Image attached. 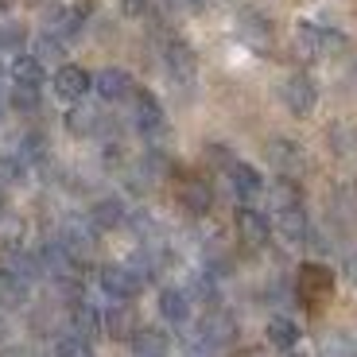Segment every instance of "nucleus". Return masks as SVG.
<instances>
[{"instance_id": "obj_1", "label": "nucleus", "mask_w": 357, "mask_h": 357, "mask_svg": "<svg viewBox=\"0 0 357 357\" xmlns=\"http://www.w3.org/2000/svg\"><path fill=\"white\" fill-rule=\"evenodd\" d=\"M295 47L303 59H334V54L346 51V36L338 27H326V24H299L295 27Z\"/></svg>"}, {"instance_id": "obj_2", "label": "nucleus", "mask_w": 357, "mask_h": 357, "mask_svg": "<svg viewBox=\"0 0 357 357\" xmlns=\"http://www.w3.org/2000/svg\"><path fill=\"white\" fill-rule=\"evenodd\" d=\"M295 295H299V303H303L307 311L326 307L331 303V295H334V272L326 264H319V260L303 264L299 268V276H295Z\"/></svg>"}, {"instance_id": "obj_3", "label": "nucleus", "mask_w": 357, "mask_h": 357, "mask_svg": "<svg viewBox=\"0 0 357 357\" xmlns=\"http://www.w3.org/2000/svg\"><path fill=\"white\" fill-rule=\"evenodd\" d=\"M132 125H136V132L148 140V148H152V144H163V136H167V113H163V105H160L155 93L136 89V98H132Z\"/></svg>"}, {"instance_id": "obj_4", "label": "nucleus", "mask_w": 357, "mask_h": 357, "mask_svg": "<svg viewBox=\"0 0 357 357\" xmlns=\"http://www.w3.org/2000/svg\"><path fill=\"white\" fill-rule=\"evenodd\" d=\"M98 284H101V291H105L113 303H132L136 295L144 291L148 280H144L132 264H105L98 272Z\"/></svg>"}, {"instance_id": "obj_5", "label": "nucleus", "mask_w": 357, "mask_h": 357, "mask_svg": "<svg viewBox=\"0 0 357 357\" xmlns=\"http://www.w3.org/2000/svg\"><path fill=\"white\" fill-rule=\"evenodd\" d=\"M163 70H167L171 86H178V89L195 86V78H198V54L190 51L187 39L175 36V39H167V43H163Z\"/></svg>"}, {"instance_id": "obj_6", "label": "nucleus", "mask_w": 357, "mask_h": 357, "mask_svg": "<svg viewBox=\"0 0 357 357\" xmlns=\"http://www.w3.org/2000/svg\"><path fill=\"white\" fill-rule=\"evenodd\" d=\"M280 101L291 116H311L314 105H319V86H314L307 74H287L280 82Z\"/></svg>"}, {"instance_id": "obj_7", "label": "nucleus", "mask_w": 357, "mask_h": 357, "mask_svg": "<svg viewBox=\"0 0 357 357\" xmlns=\"http://www.w3.org/2000/svg\"><path fill=\"white\" fill-rule=\"evenodd\" d=\"M93 93L109 105H125V101L136 98V82L125 66H105V70L93 74Z\"/></svg>"}, {"instance_id": "obj_8", "label": "nucleus", "mask_w": 357, "mask_h": 357, "mask_svg": "<svg viewBox=\"0 0 357 357\" xmlns=\"http://www.w3.org/2000/svg\"><path fill=\"white\" fill-rule=\"evenodd\" d=\"M98 233H101V229L89 222V214H86V218L70 214V218H63V225H59V241H63L78 260H86L89 252L98 249Z\"/></svg>"}, {"instance_id": "obj_9", "label": "nucleus", "mask_w": 357, "mask_h": 357, "mask_svg": "<svg viewBox=\"0 0 357 357\" xmlns=\"http://www.w3.org/2000/svg\"><path fill=\"white\" fill-rule=\"evenodd\" d=\"M51 89H54V98L59 101L78 105V101H86L89 89H93V74L82 70V66H74V63H63L59 70H54V78H51Z\"/></svg>"}, {"instance_id": "obj_10", "label": "nucleus", "mask_w": 357, "mask_h": 357, "mask_svg": "<svg viewBox=\"0 0 357 357\" xmlns=\"http://www.w3.org/2000/svg\"><path fill=\"white\" fill-rule=\"evenodd\" d=\"M264 160H268V167H276L280 175H287V178H295L307 167V152L295 140H287V136H272V140L264 144Z\"/></svg>"}, {"instance_id": "obj_11", "label": "nucleus", "mask_w": 357, "mask_h": 357, "mask_svg": "<svg viewBox=\"0 0 357 357\" xmlns=\"http://www.w3.org/2000/svg\"><path fill=\"white\" fill-rule=\"evenodd\" d=\"M233 229H237L241 245H249V249H264L268 237L276 233V225L268 222V214H260L257 206H241L237 218H233Z\"/></svg>"}, {"instance_id": "obj_12", "label": "nucleus", "mask_w": 357, "mask_h": 357, "mask_svg": "<svg viewBox=\"0 0 357 357\" xmlns=\"http://www.w3.org/2000/svg\"><path fill=\"white\" fill-rule=\"evenodd\" d=\"M237 39H241L249 51H268L272 47V20L257 8H241L237 12Z\"/></svg>"}, {"instance_id": "obj_13", "label": "nucleus", "mask_w": 357, "mask_h": 357, "mask_svg": "<svg viewBox=\"0 0 357 357\" xmlns=\"http://www.w3.org/2000/svg\"><path fill=\"white\" fill-rule=\"evenodd\" d=\"M198 338H206L218 349L233 346V342H237V319H233L229 311H222V307H206L202 322H198Z\"/></svg>"}, {"instance_id": "obj_14", "label": "nucleus", "mask_w": 357, "mask_h": 357, "mask_svg": "<svg viewBox=\"0 0 357 357\" xmlns=\"http://www.w3.org/2000/svg\"><path fill=\"white\" fill-rule=\"evenodd\" d=\"M225 178H229V190L241 198L245 206L257 202V198L264 195V175H260L252 163H245V160H233L229 167H225Z\"/></svg>"}, {"instance_id": "obj_15", "label": "nucleus", "mask_w": 357, "mask_h": 357, "mask_svg": "<svg viewBox=\"0 0 357 357\" xmlns=\"http://www.w3.org/2000/svg\"><path fill=\"white\" fill-rule=\"evenodd\" d=\"M178 206L195 218H206L210 214V206H214V190L206 183L202 175H183L178 178Z\"/></svg>"}, {"instance_id": "obj_16", "label": "nucleus", "mask_w": 357, "mask_h": 357, "mask_svg": "<svg viewBox=\"0 0 357 357\" xmlns=\"http://www.w3.org/2000/svg\"><path fill=\"white\" fill-rule=\"evenodd\" d=\"M155 307H160L163 322H171V326H187L190 311H195V299L187 295V287H163L160 299H155Z\"/></svg>"}, {"instance_id": "obj_17", "label": "nucleus", "mask_w": 357, "mask_h": 357, "mask_svg": "<svg viewBox=\"0 0 357 357\" xmlns=\"http://www.w3.org/2000/svg\"><path fill=\"white\" fill-rule=\"evenodd\" d=\"M89 222L98 225L101 233H105V229H121V225L128 222V206H125V198H116V195L98 198V202L89 206Z\"/></svg>"}, {"instance_id": "obj_18", "label": "nucleus", "mask_w": 357, "mask_h": 357, "mask_svg": "<svg viewBox=\"0 0 357 357\" xmlns=\"http://www.w3.org/2000/svg\"><path fill=\"white\" fill-rule=\"evenodd\" d=\"M66 128H70V136H101L105 132V116H101V109L78 101V105H70V113H66Z\"/></svg>"}, {"instance_id": "obj_19", "label": "nucleus", "mask_w": 357, "mask_h": 357, "mask_svg": "<svg viewBox=\"0 0 357 357\" xmlns=\"http://www.w3.org/2000/svg\"><path fill=\"white\" fill-rule=\"evenodd\" d=\"M276 233L284 237L287 245H307V237H311V218H307L303 206L276 214Z\"/></svg>"}, {"instance_id": "obj_20", "label": "nucleus", "mask_w": 357, "mask_h": 357, "mask_svg": "<svg viewBox=\"0 0 357 357\" xmlns=\"http://www.w3.org/2000/svg\"><path fill=\"white\" fill-rule=\"evenodd\" d=\"M70 331L82 334V338H98L101 331H105V314L98 311L93 303H86V299H78V303H70Z\"/></svg>"}, {"instance_id": "obj_21", "label": "nucleus", "mask_w": 357, "mask_h": 357, "mask_svg": "<svg viewBox=\"0 0 357 357\" xmlns=\"http://www.w3.org/2000/svg\"><path fill=\"white\" fill-rule=\"evenodd\" d=\"M27 295H31V284L20 280L8 264L0 268V307H4V311H20V307L27 303Z\"/></svg>"}, {"instance_id": "obj_22", "label": "nucleus", "mask_w": 357, "mask_h": 357, "mask_svg": "<svg viewBox=\"0 0 357 357\" xmlns=\"http://www.w3.org/2000/svg\"><path fill=\"white\" fill-rule=\"evenodd\" d=\"M128 346H132V357H167L171 354V338L163 331H155V326H140Z\"/></svg>"}, {"instance_id": "obj_23", "label": "nucleus", "mask_w": 357, "mask_h": 357, "mask_svg": "<svg viewBox=\"0 0 357 357\" xmlns=\"http://www.w3.org/2000/svg\"><path fill=\"white\" fill-rule=\"evenodd\" d=\"M136 331H140V326H136V314H132L128 303H113L105 311V334L113 342H132Z\"/></svg>"}, {"instance_id": "obj_24", "label": "nucleus", "mask_w": 357, "mask_h": 357, "mask_svg": "<svg viewBox=\"0 0 357 357\" xmlns=\"http://www.w3.org/2000/svg\"><path fill=\"white\" fill-rule=\"evenodd\" d=\"M264 338H268V346H276V349H284V354H291V349L299 346V322H291L287 314H272V319H268V326H264Z\"/></svg>"}, {"instance_id": "obj_25", "label": "nucleus", "mask_w": 357, "mask_h": 357, "mask_svg": "<svg viewBox=\"0 0 357 357\" xmlns=\"http://www.w3.org/2000/svg\"><path fill=\"white\" fill-rule=\"evenodd\" d=\"M27 241V222L20 214H12V210H4L0 214V252L4 257H12V252H20Z\"/></svg>"}, {"instance_id": "obj_26", "label": "nucleus", "mask_w": 357, "mask_h": 357, "mask_svg": "<svg viewBox=\"0 0 357 357\" xmlns=\"http://www.w3.org/2000/svg\"><path fill=\"white\" fill-rule=\"evenodd\" d=\"M12 82L16 86H36L43 89L47 82V63L39 54H16V63H12Z\"/></svg>"}, {"instance_id": "obj_27", "label": "nucleus", "mask_w": 357, "mask_h": 357, "mask_svg": "<svg viewBox=\"0 0 357 357\" xmlns=\"http://www.w3.org/2000/svg\"><path fill=\"white\" fill-rule=\"evenodd\" d=\"M268 206L276 210V214H284V210H295V206H303V190H299V183L287 175H280L272 187H268Z\"/></svg>"}, {"instance_id": "obj_28", "label": "nucleus", "mask_w": 357, "mask_h": 357, "mask_svg": "<svg viewBox=\"0 0 357 357\" xmlns=\"http://www.w3.org/2000/svg\"><path fill=\"white\" fill-rule=\"evenodd\" d=\"M331 214H334V222H338V225H357V187H354V183L334 187Z\"/></svg>"}, {"instance_id": "obj_29", "label": "nucleus", "mask_w": 357, "mask_h": 357, "mask_svg": "<svg viewBox=\"0 0 357 357\" xmlns=\"http://www.w3.org/2000/svg\"><path fill=\"white\" fill-rule=\"evenodd\" d=\"M187 295L202 307H218V276L210 272V268H198L195 276H190V284H187Z\"/></svg>"}, {"instance_id": "obj_30", "label": "nucleus", "mask_w": 357, "mask_h": 357, "mask_svg": "<svg viewBox=\"0 0 357 357\" xmlns=\"http://www.w3.org/2000/svg\"><path fill=\"white\" fill-rule=\"evenodd\" d=\"M8 268L16 272L20 280H27V284H39V280H47V268H43V260H39V252H12L8 257Z\"/></svg>"}, {"instance_id": "obj_31", "label": "nucleus", "mask_w": 357, "mask_h": 357, "mask_svg": "<svg viewBox=\"0 0 357 357\" xmlns=\"http://www.w3.org/2000/svg\"><path fill=\"white\" fill-rule=\"evenodd\" d=\"M27 167H31V163H27L20 152H4L0 155V187H16V183H24Z\"/></svg>"}, {"instance_id": "obj_32", "label": "nucleus", "mask_w": 357, "mask_h": 357, "mask_svg": "<svg viewBox=\"0 0 357 357\" xmlns=\"http://www.w3.org/2000/svg\"><path fill=\"white\" fill-rule=\"evenodd\" d=\"M27 43V24L24 20H4L0 24V51H8V54H20V47Z\"/></svg>"}, {"instance_id": "obj_33", "label": "nucleus", "mask_w": 357, "mask_h": 357, "mask_svg": "<svg viewBox=\"0 0 357 357\" xmlns=\"http://www.w3.org/2000/svg\"><path fill=\"white\" fill-rule=\"evenodd\" d=\"M54 357H93V349H89V338L66 331L54 338Z\"/></svg>"}, {"instance_id": "obj_34", "label": "nucleus", "mask_w": 357, "mask_h": 357, "mask_svg": "<svg viewBox=\"0 0 357 357\" xmlns=\"http://www.w3.org/2000/svg\"><path fill=\"white\" fill-rule=\"evenodd\" d=\"M322 357H357V338L346 331H334L322 338Z\"/></svg>"}, {"instance_id": "obj_35", "label": "nucleus", "mask_w": 357, "mask_h": 357, "mask_svg": "<svg viewBox=\"0 0 357 357\" xmlns=\"http://www.w3.org/2000/svg\"><path fill=\"white\" fill-rule=\"evenodd\" d=\"M8 105L16 109V113H36L39 109V89L36 86H12Z\"/></svg>"}, {"instance_id": "obj_36", "label": "nucleus", "mask_w": 357, "mask_h": 357, "mask_svg": "<svg viewBox=\"0 0 357 357\" xmlns=\"http://www.w3.org/2000/svg\"><path fill=\"white\" fill-rule=\"evenodd\" d=\"M36 54L43 59V63H59V59L66 54V43L59 36H51V31H43V36L36 39Z\"/></svg>"}, {"instance_id": "obj_37", "label": "nucleus", "mask_w": 357, "mask_h": 357, "mask_svg": "<svg viewBox=\"0 0 357 357\" xmlns=\"http://www.w3.org/2000/svg\"><path fill=\"white\" fill-rule=\"evenodd\" d=\"M326 136H331V148H334V152H338V155H349V152H354V128H349L346 125V121H338V125H331V132H326Z\"/></svg>"}, {"instance_id": "obj_38", "label": "nucleus", "mask_w": 357, "mask_h": 357, "mask_svg": "<svg viewBox=\"0 0 357 357\" xmlns=\"http://www.w3.org/2000/svg\"><path fill=\"white\" fill-rule=\"evenodd\" d=\"M121 16L125 20H148L152 16V0H121Z\"/></svg>"}, {"instance_id": "obj_39", "label": "nucleus", "mask_w": 357, "mask_h": 357, "mask_svg": "<svg viewBox=\"0 0 357 357\" xmlns=\"http://www.w3.org/2000/svg\"><path fill=\"white\" fill-rule=\"evenodd\" d=\"M206 155H210V160H214L222 171L233 163V152H229V148H222V144H210V148H206Z\"/></svg>"}, {"instance_id": "obj_40", "label": "nucleus", "mask_w": 357, "mask_h": 357, "mask_svg": "<svg viewBox=\"0 0 357 357\" xmlns=\"http://www.w3.org/2000/svg\"><path fill=\"white\" fill-rule=\"evenodd\" d=\"M346 280L357 287V249H354V252H346Z\"/></svg>"}, {"instance_id": "obj_41", "label": "nucleus", "mask_w": 357, "mask_h": 357, "mask_svg": "<svg viewBox=\"0 0 357 357\" xmlns=\"http://www.w3.org/2000/svg\"><path fill=\"white\" fill-rule=\"evenodd\" d=\"M8 334H12V322L4 314V307H0V342H8Z\"/></svg>"}, {"instance_id": "obj_42", "label": "nucleus", "mask_w": 357, "mask_h": 357, "mask_svg": "<svg viewBox=\"0 0 357 357\" xmlns=\"http://www.w3.org/2000/svg\"><path fill=\"white\" fill-rule=\"evenodd\" d=\"M0 357H31V354H27V349H20V346H12V349H4Z\"/></svg>"}, {"instance_id": "obj_43", "label": "nucleus", "mask_w": 357, "mask_h": 357, "mask_svg": "<svg viewBox=\"0 0 357 357\" xmlns=\"http://www.w3.org/2000/svg\"><path fill=\"white\" fill-rule=\"evenodd\" d=\"M4 105H8V93H4V89H0V116H4Z\"/></svg>"}, {"instance_id": "obj_44", "label": "nucleus", "mask_w": 357, "mask_h": 357, "mask_svg": "<svg viewBox=\"0 0 357 357\" xmlns=\"http://www.w3.org/2000/svg\"><path fill=\"white\" fill-rule=\"evenodd\" d=\"M0 214H4V187H0Z\"/></svg>"}, {"instance_id": "obj_45", "label": "nucleus", "mask_w": 357, "mask_h": 357, "mask_svg": "<svg viewBox=\"0 0 357 357\" xmlns=\"http://www.w3.org/2000/svg\"><path fill=\"white\" fill-rule=\"evenodd\" d=\"M4 20H8V16H4V4H0V24H4Z\"/></svg>"}, {"instance_id": "obj_46", "label": "nucleus", "mask_w": 357, "mask_h": 357, "mask_svg": "<svg viewBox=\"0 0 357 357\" xmlns=\"http://www.w3.org/2000/svg\"><path fill=\"white\" fill-rule=\"evenodd\" d=\"M287 357H299V354H287Z\"/></svg>"}]
</instances>
